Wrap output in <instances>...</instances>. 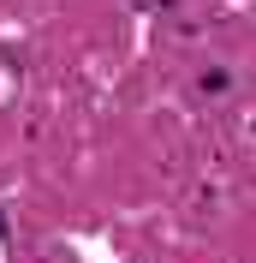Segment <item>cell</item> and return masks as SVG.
<instances>
[]
</instances>
